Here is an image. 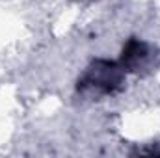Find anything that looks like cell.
Returning a JSON list of instances; mask_svg holds the SVG:
<instances>
[{
    "label": "cell",
    "instance_id": "2",
    "mask_svg": "<svg viewBox=\"0 0 160 158\" xmlns=\"http://www.w3.org/2000/svg\"><path fill=\"white\" fill-rule=\"evenodd\" d=\"M118 62L127 75L147 77L160 67V48L140 37H128L121 48Z\"/></svg>",
    "mask_w": 160,
    "mask_h": 158
},
{
    "label": "cell",
    "instance_id": "1",
    "mask_svg": "<svg viewBox=\"0 0 160 158\" xmlns=\"http://www.w3.org/2000/svg\"><path fill=\"white\" fill-rule=\"evenodd\" d=\"M127 84V73L118 60L95 58L77 80V95L84 99H102L119 95Z\"/></svg>",
    "mask_w": 160,
    "mask_h": 158
}]
</instances>
